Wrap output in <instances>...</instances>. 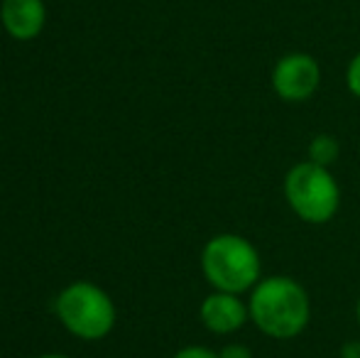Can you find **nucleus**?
I'll use <instances>...</instances> for the list:
<instances>
[{"label":"nucleus","mask_w":360,"mask_h":358,"mask_svg":"<svg viewBox=\"0 0 360 358\" xmlns=\"http://www.w3.org/2000/svg\"><path fill=\"white\" fill-rule=\"evenodd\" d=\"M250 321L275 341L297 339L311 319L309 292L289 275L262 277L248 300Z\"/></svg>","instance_id":"obj_1"},{"label":"nucleus","mask_w":360,"mask_h":358,"mask_svg":"<svg viewBox=\"0 0 360 358\" xmlns=\"http://www.w3.org/2000/svg\"><path fill=\"white\" fill-rule=\"evenodd\" d=\"M201 272L218 292L243 295L262 280L257 248L238 234H218L201 250Z\"/></svg>","instance_id":"obj_2"},{"label":"nucleus","mask_w":360,"mask_h":358,"mask_svg":"<svg viewBox=\"0 0 360 358\" xmlns=\"http://www.w3.org/2000/svg\"><path fill=\"white\" fill-rule=\"evenodd\" d=\"M285 199L297 219L321 226L338 214L341 186L328 167L304 160L285 174Z\"/></svg>","instance_id":"obj_3"},{"label":"nucleus","mask_w":360,"mask_h":358,"mask_svg":"<svg viewBox=\"0 0 360 358\" xmlns=\"http://www.w3.org/2000/svg\"><path fill=\"white\" fill-rule=\"evenodd\" d=\"M59 321L69 334L84 341H98L113 331L115 305L94 282H74L59 292L54 302Z\"/></svg>","instance_id":"obj_4"},{"label":"nucleus","mask_w":360,"mask_h":358,"mask_svg":"<svg viewBox=\"0 0 360 358\" xmlns=\"http://www.w3.org/2000/svg\"><path fill=\"white\" fill-rule=\"evenodd\" d=\"M270 84L285 103H304L321 87V67L311 54L289 52L275 62Z\"/></svg>","instance_id":"obj_5"},{"label":"nucleus","mask_w":360,"mask_h":358,"mask_svg":"<svg viewBox=\"0 0 360 358\" xmlns=\"http://www.w3.org/2000/svg\"><path fill=\"white\" fill-rule=\"evenodd\" d=\"M199 319L211 334L228 336L236 334L240 326L250 321V309L240 300V295L214 290L199 307Z\"/></svg>","instance_id":"obj_6"},{"label":"nucleus","mask_w":360,"mask_h":358,"mask_svg":"<svg viewBox=\"0 0 360 358\" xmlns=\"http://www.w3.org/2000/svg\"><path fill=\"white\" fill-rule=\"evenodd\" d=\"M0 20H3V27L10 37L27 42L44 30L47 8H44L42 0H3Z\"/></svg>","instance_id":"obj_7"},{"label":"nucleus","mask_w":360,"mask_h":358,"mask_svg":"<svg viewBox=\"0 0 360 358\" xmlns=\"http://www.w3.org/2000/svg\"><path fill=\"white\" fill-rule=\"evenodd\" d=\"M338 153H341L338 140L333 138L331 133H319V135H314L311 143H309L307 160L314 165H321V167H331V165L336 162Z\"/></svg>","instance_id":"obj_8"},{"label":"nucleus","mask_w":360,"mask_h":358,"mask_svg":"<svg viewBox=\"0 0 360 358\" xmlns=\"http://www.w3.org/2000/svg\"><path fill=\"white\" fill-rule=\"evenodd\" d=\"M346 87L360 101V52L348 62V67H346Z\"/></svg>","instance_id":"obj_9"},{"label":"nucleus","mask_w":360,"mask_h":358,"mask_svg":"<svg viewBox=\"0 0 360 358\" xmlns=\"http://www.w3.org/2000/svg\"><path fill=\"white\" fill-rule=\"evenodd\" d=\"M218 358H252V351L248 349L245 344L233 341V344H226L221 351H218Z\"/></svg>","instance_id":"obj_10"},{"label":"nucleus","mask_w":360,"mask_h":358,"mask_svg":"<svg viewBox=\"0 0 360 358\" xmlns=\"http://www.w3.org/2000/svg\"><path fill=\"white\" fill-rule=\"evenodd\" d=\"M172 358H218V351H211L206 346H186V349L176 351Z\"/></svg>","instance_id":"obj_11"},{"label":"nucleus","mask_w":360,"mask_h":358,"mask_svg":"<svg viewBox=\"0 0 360 358\" xmlns=\"http://www.w3.org/2000/svg\"><path fill=\"white\" fill-rule=\"evenodd\" d=\"M338 358H360V339L346 341L338 351Z\"/></svg>","instance_id":"obj_12"},{"label":"nucleus","mask_w":360,"mask_h":358,"mask_svg":"<svg viewBox=\"0 0 360 358\" xmlns=\"http://www.w3.org/2000/svg\"><path fill=\"white\" fill-rule=\"evenodd\" d=\"M39 358H69V356H62V354H44V356H39Z\"/></svg>","instance_id":"obj_13"},{"label":"nucleus","mask_w":360,"mask_h":358,"mask_svg":"<svg viewBox=\"0 0 360 358\" xmlns=\"http://www.w3.org/2000/svg\"><path fill=\"white\" fill-rule=\"evenodd\" d=\"M356 317H358V324H360V300H358V305H356Z\"/></svg>","instance_id":"obj_14"}]
</instances>
